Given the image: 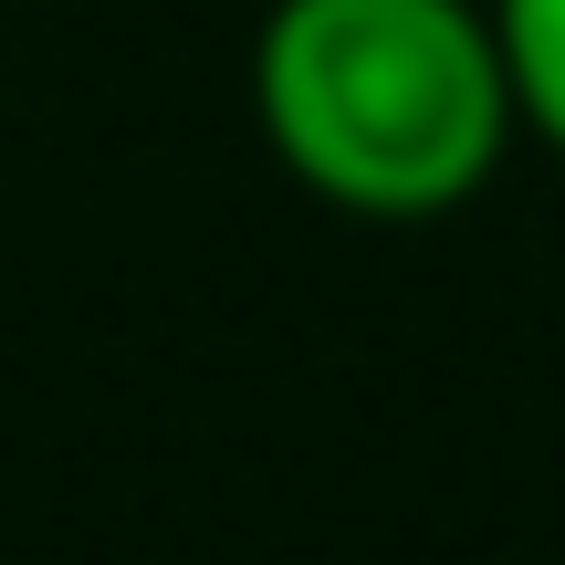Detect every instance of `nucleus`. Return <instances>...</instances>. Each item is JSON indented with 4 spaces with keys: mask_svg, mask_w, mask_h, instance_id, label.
Here are the masks:
<instances>
[{
    "mask_svg": "<svg viewBox=\"0 0 565 565\" xmlns=\"http://www.w3.org/2000/svg\"><path fill=\"white\" fill-rule=\"evenodd\" d=\"M482 11H492L503 84H513V126L565 158V0H482Z\"/></svg>",
    "mask_w": 565,
    "mask_h": 565,
    "instance_id": "nucleus-2",
    "label": "nucleus"
},
{
    "mask_svg": "<svg viewBox=\"0 0 565 565\" xmlns=\"http://www.w3.org/2000/svg\"><path fill=\"white\" fill-rule=\"evenodd\" d=\"M252 116L303 200L377 231L471 210L524 137L482 0H273Z\"/></svg>",
    "mask_w": 565,
    "mask_h": 565,
    "instance_id": "nucleus-1",
    "label": "nucleus"
}]
</instances>
